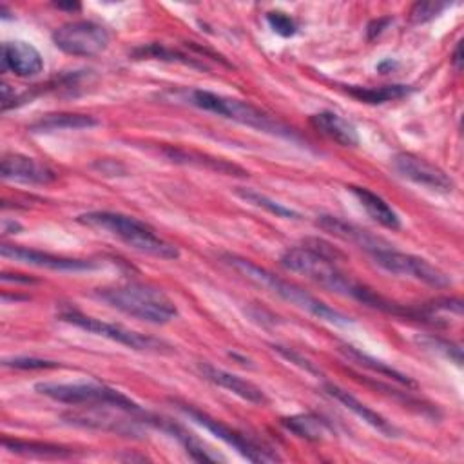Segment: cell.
<instances>
[{"label":"cell","instance_id":"cell-5","mask_svg":"<svg viewBox=\"0 0 464 464\" xmlns=\"http://www.w3.org/2000/svg\"><path fill=\"white\" fill-rule=\"evenodd\" d=\"M34 390L53 401L65 402V404H83V406H92V408H114V410L125 411V413H141L140 404L134 402L130 397H127L120 390H114V388H111L107 384H100V382L45 381V382L34 384Z\"/></svg>","mask_w":464,"mask_h":464},{"label":"cell","instance_id":"cell-32","mask_svg":"<svg viewBox=\"0 0 464 464\" xmlns=\"http://www.w3.org/2000/svg\"><path fill=\"white\" fill-rule=\"evenodd\" d=\"M274 350L277 352V353H281L286 361H290V362H294V364H297V366H301L303 370H306V372H310V373H319V370L306 359V357H303L301 353H297V352H294L292 348H285V346H274Z\"/></svg>","mask_w":464,"mask_h":464},{"label":"cell","instance_id":"cell-31","mask_svg":"<svg viewBox=\"0 0 464 464\" xmlns=\"http://www.w3.org/2000/svg\"><path fill=\"white\" fill-rule=\"evenodd\" d=\"M4 366H11L18 370H47V368H58L60 364L56 361H45V359H34V357H13V359H5Z\"/></svg>","mask_w":464,"mask_h":464},{"label":"cell","instance_id":"cell-29","mask_svg":"<svg viewBox=\"0 0 464 464\" xmlns=\"http://www.w3.org/2000/svg\"><path fill=\"white\" fill-rule=\"evenodd\" d=\"M266 22L272 27V31L277 33L279 36L286 38V36H294L297 33V22L283 11H268Z\"/></svg>","mask_w":464,"mask_h":464},{"label":"cell","instance_id":"cell-26","mask_svg":"<svg viewBox=\"0 0 464 464\" xmlns=\"http://www.w3.org/2000/svg\"><path fill=\"white\" fill-rule=\"evenodd\" d=\"M236 194L241 198V199H245L246 203H252V205H256V207H261V208H265L266 212H270V214H274L276 218H288V219H297V218H301V214L299 212H295L294 208H290V207H286V205H283V203H279V201H276V199H272V198H268L266 194H261V192H257V190H254V188H236Z\"/></svg>","mask_w":464,"mask_h":464},{"label":"cell","instance_id":"cell-4","mask_svg":"<svg viewBox=\"0 0 464 464\" xmlns=\"http://www.w3.org/2000/svg\"><path fill=\"white\" fill-rule=\"evenodd\" d=\"M96 297L130 317L152 324H165L178 314L174 301L161 288L143 283L105 286L96 292Z\"/></svg>","mask_w":464,"mask_h":464},{"label":"cell","instance_id":"cell-11","mask_svg":"<svg viewBox=\"0 0 464 464\" xmlns=\"http://www.w3.org/2000/svg\"><path fill=\"white\" fill-rule=\"evenodd\" d=\"M395 170L413 181L415 185H420L433 192H451L453 190V179L437 165L426 161L424 158L411 154V152H399L393 158Z\"/></svg>","mask_w":464,"mask_h":464},{"label":"cell","instance_id":"cell-35","mask_svg":"<svg viewBox=\"0 0 464 464\" xmlns=\"http://www.w3.org/2000/svg\"><path fill=\"white\" fill-rule=\"evenodd\" d=\"M60 9H71V11H78L80 4H56Z\"/></svg>","mask_w":464,"mask_h":464},{"label":"cell","instance_id":"cell-21","mask_svg":"<svg viewBox=\"0 0 464 464\" xmlns=\"http://www.w3.org/2000/svg\"><path fill=\"white\" fill-rule=\"evenodd\" d=\"M100 121L89 114L78 112H58L47 114L29 125L31 132H54V130H80L96 127Z\"/></svg>","mask_w":464,"mask_h":464},{"label":"cell","instance_id":"cell-16","mask_svg":"<svg viewBox=\"0 0 464 464\" xmlns=\"http://www.w3.org/2000/svg\"><path fill=\"white\" fill-rule=\"evenodd\" d=\"M317 225L330 232L332 236L335 237H341L348 243H353L361 248H364L368 254L377 250V248H382V246H388V243L377 236H372L368 230L353 225V223H348L337 216H328V214H323V216H317Z\"/></svg>","mask_w":464,"mask_h":464},{"label":"cell","instance_id":"cell-19","mask_svg":"<svg viewBox=\"0 0 464 464\" xmlns=\"http://www.w3.org/2000/svg\"><path fill=\"white\" fill-rule=\"evenodd\" d=\"M352 194L357 198V201L361 203V207L366 210V214L375 219L379 225L386 227V228H399L401 227V218L399 214L375 192H372L366 187H350Z\"/></svg>","mask_w":464,"mask_h":464},{"label":"cell","instance_id":"cell-17","mask_svg":"<svg viewBox=\"0 0 464 464\" xmlns=\"http://www.w3.org/2000/svg\"><path fill=\"white\" fill-rule=\"evenodd\" d=\"M324 390L330 397H334L337 402H341L346 410L355 413L359 419H362L366 424H370L379 433H382L386 437H397L399 435V430L390 420H386L381 413H377L375 410L366 406L362 401H359L355 395H352L344 388H341L337 384H324Z\"/></svg>","mask_w":464,"mask_h":464},{"label":"cell","instance_id":"cell-22","mask_svg":"<svg viewBox=\"0 0 464 464\" xmlns=\"http://www.w3.org/2000/svg\"><path fill=\"white\" fill-rule=\"evenodd\" d=\"M341 352H343L350 361H353L355 364H359V366H362V368H366V370H372V372H375V373H379V375H382V377H388V379H392V381H395V382H399V384L411 386V388L415 386V382H413L408 375L401 373L399 370L392 368L390 364H386V362H382V361H379V359H375V357H372V355H368V353H362L361 350H357V348H353V346H343Z\"/></svg>","mask_w":464,"mask_h":464},{"label":"cell","instance_id":"cell-2","mask_svg":"<svg viewBox=\"0 0 464 464\" xmlns=\"http://www.w3.org/2000/svg\"><path fill=\"white\" fill-rule=\"evenodd\" d=\"M223 259H225L227 265H230L234 270H237L248 281L256 283L257 286H263V288L270 290L272 294L279 295L281 299H285L290 304H294V306L312 314L314 317H317V319H321L324 323H330V324H335V326H348V324L353 323L343 312L332 308L330 304H326L324 301H321L315 295L308 294L301 286H297V285H294V283H290L286 279H281L279 276L272 274L270 270L252 263L250 259H245V257L236 256V254H225Z\"/></svg>","mask_w":464,"mask_h":464},{"label":"cell","instance_id":"cell-7","mask_svg":"<svg viewBox=\"0 0 464 464\" xmlns=\"http://www.w3.org/2000/svg\"><path fill=\"white\" fill-rule=\"evenodd\" d=\"M370 256L377 266H381L382 270H386L393 276L411 277V279H417V281L426 283L435 288H444V286L451 285V277L439 266L431 265L428 259L413 256V254L399 252V250L392 248L390 245L370 252Z\"/></svg>","mask_w":464,"mask_h":464},{"label":"cell","instance_id":"cell-12","mask_svg":"<svg viewBox=\"0 0 464 464\" xmlns=\"http://www.w3.org/2000/svg\"><path fill=\"white\" fill-rule=\"evenodd\" d=\"M0 252L4 257H9L13 261L38 266V268H47L54 272H89L96 270L100 265L92 259H78V257H65V256H56L27 246H16V245H2Z\"/></svg>","mask_w":464,"mask_h":464},{"label":"cell","instance_id":"cell-24","mask_svg":"<svg viewBox=\"0 0 464 464\" xmlns=\"http://www.w3.org/2000/svg\"><path fill=\"white\" fill-rule=\"evenodd\" d=\"M346 92L359 102L364 103H384L392 100H401L411 92L410 85H381V87H359V85H346Z\"/></svg>","mask_w":464,"mask_h":464},{"label":"cell","instance_id":"cell-25","mask_svg":"<svg viewBox=\"0 0 464 464\" xmlns=\"http://www.w3.org/2000/svg\"><path fill=\"white\" fill-rule=\"evenodd\" d=\"M167 156L172 158L174 161H183V163H194V165H199V167H207V169H214L218 172H223V174H236L237 176H246L248 172H245L241 167L234 165V163H228L225 160H216V158H208V156H203V154H194V152H187V150H178V149H169L167 150Z\"/></svg>","mask_w":464,"mask_h":464},{"label":"cell","instance_id":"cell-34","mask_svg":"<svg viewBox=\"0 0 464 464\" xmlns=\"http://www.w3.org/2000/svg\"><path fill=\"white\" fill-rule=\"evenodd\" d=\"M451 62H453V65H455L457 69H460V63H462V44H460V42L457 44V47H455V51H453Z\"/></svg>","mask_w":464,"mask_h":464},{"label":"cell","instance_id":"cell-8","mask_svg":"<svg viewBox=\"0 0 464 464\" xmlns=\"http://www.w3.org/2000/svg\"><path fill=\"white\" fill-rule=\"evenodd\" d=\"M58 315H60L62 321H65L69 324H74V326H78L85 332L107 337V339H111L114 343H120L127 348H132V350H161V346H163V341H158L150 335H143V334L134 332L130 328H125L121 324L107 323L103 319L87 315V314H83L76 308H71V306L62 308Z\"/></svg>","mask_w":464,"mask_h":464},{"label":"cell","instance_id":"cell-6","mask_svg":"<svg viewBox=\"0 0 464 464\" xmlns=\"http://www.w3.org/2000/svg\"><path fill=\"white\" fill-rule=\"evenodd\" d=\"M190 102L203 111H208V112H214L227 120L248 125L252 129L285 136V138H294L292 129H288L285 123L272 118V114L265 112L263 109L256 107L250 102L216 94L210 91H201V89H196L190 92Z\"/></svg>","mask_w":464,"mask_h":464},{"label":"cell","instance_id":"cell-9","mask_svg":"<svg viewBox=\"0 0 464 464\" xmlns=\"http://www.w3.org/2000/svg\"><path fill=\"white\" fill-rule=\"evenodd\" d=\"M109 33L92 20H74L60 25L53 33L54 45L72 56H96L109 45Z\"/></svg>","mask_w":464,"mask_h":464},{"label":"cell","instance_id":"cell-10","mask_svg":"<svg viewBox=\"0 0 464 464\" xmlns=\"http://www.w3.org/2000/svg\"><path fill=\"white\" fill-rule=\"evenodd\" d=\"M179 410L190 417L196 424L203 426L207 431H210L212 435H216L219 440L227 442L228 446H232L237 453H241L246 460L250 462H274L279 460V457L276 453H272L270 450L256 444L254 440H250L246 435L239 433L237 430L227 426L225 422L210 417L208 413L190 406V404H179Z\"/></svg>","mask_w":464,"mask_h":464},{"label":"cell","instance_id":"cell-28","mask_svg":"<svg viewBox=\"0 0 464 464\" xmlns=\"http://www.w3.org/2000/svg\"><path fill=\"white\" fill-rule=\"evenodd\" d=\"M419 344L444 355L446 359L453 361L457 366L462 364V350H460L459 344H453V343H450L446 339H440V337H422V339H419Z\"/></svg>","mask_w":464,"mask_h":464},{"label":"cell","instance_id":"cell-3","mask_svg":"<svg viewBox=\"0 0 464 464\" xmlns=\"http://www.w3.org/2000/svg\"><path fill=\"white\" fill-rule=\"evenodd\" d=\"M78 221L100 230H107L109 234L123 241L129 248L138 250L141 254L154 256L160 259L179 257V250L172 243L160 237L152 227L132 216L111 210H94L78 216Z\"/></svg>","mask_w":464,"mask_h":464},{"label":"cell","instance_id":"cell-1","mask_svg":"<svg viewBox=\"0 0 464 464\" xmlns=\"http://www.w3.org/2000/svg\"><path fill=\"white\" fill-rule=\"evenodd\" d=\"M337 257H341L339 252H335L330 245H326L321 239H308L303 246H294L283 252L281 265L295 274H301L308 277L310 281L352 299L361 301L362 304H368L377 310H384L388 314L395 315H406L413 317L415 310L411 306H402L393 301L384 299L382 295L375 294L372 288H368L362 283L353 281L350 276H346L339 265Z\"/></svg>","mask_w":464,"mask_h":464},{"label":"cell","instance_id":"cell-33","mask_svg":"<svg viewBox=\"0 0 464 464\" xmlns=\"http://www.w3.org/2000/svg\"><path fill=\"white\" fill-rule=\"evenodd\" d=\"M388 24H392V18H379V20L370 22V25H368V38L372 40V38L379 36L386 29Z\"/></svg>","mask_w":464,"mask_h":464},{"label":"cell","instance_id":"cell-27","mask_svg":"<svg viewBox=\"0 0 464 464\" xmlns=\"http://www.w3.org/2000/svg\"><path fill=\"white\" fill-rule=\"evenodd\" d=\"M134 58H156V60H167V62H179L185 65H192V67H203L201 63H198L194 58L187 56L181 51H174L170 47H165L161 44H149V45H141L136 47L132 51Z\"/></svg>","mask_w":464,"mask_h":464},{"label":"cell","instance_id":"cell-23","mask_svg":"<svg viewBox=\"0 0 464 464\" xmlns=\"http://www.w3.org/2000/svg\"><path fill=\"white\" fill-rule=\"evenodd\" d=\"M281 422L288 431H292L297 437H303L306 440H321V439H324V435L330 433L328 422L312 413L285 417Z\"/></svg>","mask_w":464,"mask_h":464},{"label":"cell","instance_id":"cell-13","mask_svg":"<svg viewBox=\"0 0 464 464\" xmlns=\"http://www.w3.org/2000/svg\"><path fill=\"white\" fill-rule=\"evenodd\" d=\"M0 172L4 179L29 185H47L56 179L54 170L24 154H5L2 158Z\"/></svg>","mask_w":464,"mask_h":464},{"label":"cell","instance_id":"cell-30","mask_svg":"<svg viewBox=\"0 0 464 464\" xmlns=\"http://www.w3.org/2000/svg\"><path fill=\"white\" fill-rule=\"evenodd\" d=\"M446 7H448L446 2H433V0L417 2L410 11V18L415 24H422V22H428V20L435 18L437 14H440V11Z\"/></svg>","mask_w":464,"mask_h":464},{"label":"cell","instance_id":"cell-20","mask_svg":"<svg viewBox=\"0 0 464 464\" xmlns=\"http://www.w3.org/2000/svg\"><path fill=\"white\" fill-rule=\"evenodd\" d=\"M2 446L22 457H36V459H71L76 455L74 450L60 444L40 442V440H20V439H2Z\"/></svg>","mask_w":464,"mask_h":464},{"label":"cell","instance_id":"cell-18","mask_svg":"<svg viewBox=\"0 0 464 464\" xmlns=\"http://www.w3.org/2000/svg\"><path fill=\"white\" fill-rule=\"evenodd\" d=\"M310 123L315 130L337 141L343 147H357L359 134L353 123L334 111H321L310 116Z\"/></svg>","mask_w":464,"mask_h":464},{"label":"cell","instance_id":"cell-14","mask_svg":"<svg viewBox=\"0 0 464 464\" xmlns=\"http://www.w3.org/2000/svg\"><path fill=\"white\" fill-rule=\"evenodd\" d=\"M2 71H11L20 78H31L44 71V58L40 51L27 42H5L2 45Z\"/></svg>","mask_w":464,"mask_h":464},{"label":"cell","instance_id":"cell-15","mask_svg":"<svg viewBox=\"0 0 464 464\" xmlns=\"http://www.w3.org/2000/svg\"><path fill=\"white\" fill-rule=\"evenodd\" d=\"M198 368H199L201 375L207 381H210L212 384H216L219 388L228 390L230 393L241 397L243 401H248L252 404H265V402H268L265 392L259 386H256L254 382H250V381H246V379H243V377H239L236 373H230L227 370L216 368V366H212L208 362H199Z\"/></svg>","mask_w":464,"mask_h":464}]
</instances>
